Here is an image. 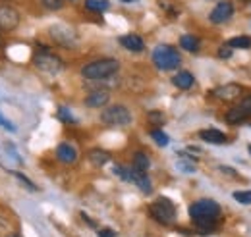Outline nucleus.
<instances>
[{
    "instance_id": "nucleus-1",
    "label": "nucleus",
    "mask_w": 251,
    "mask_h": 237,
    "mask_svg": "<svg viewBox=\"0 0 251 237\" xmlns=\"http://www.w3.org/2000/svg\"><path fill=\"white\" fill-rule=\"evenodd\" d=\"M220 216V205L213 199H201L189 207V218L191 222L203 230V234L211 232L217 226V220Z\"/></svg>"
},
{
    "instance_id": "nucleus-2",
    "label": "nucleus",
    "mask_w": 251,
    "mask_h": 237,
    "mask_svg": "<svg viewBox=\"0 0 251 237\" xmlns=\"http://www.w3.org/2000/svg\"><path fill=\"white\" fill-rule=\"evenodd\" d=\"M118 70H120V62L116 58H97L87 62L81 68V77L87 81H102L118 73Z\"/></svg>"
},
{
    "instance_id": "nucleus-3",
    "label": "nucleus",
    "mask_w": 251,
    "mask_h": 237,
    "mask_svg": "<svg viewBox=\"0 0 251 237\" xmlns=\"http://www.w3.org/2000/svg\"><path fill=\"white\" fill-rule=\"evenodd\" d=\"M153 64L157 66L160 71H172L178 70L182 64V56L180 52L170 47V45H158L157 48L153 50Z\"/></svg>"
},
{
    "instance_id": "nucleus-4",
    "label": "nucleus",
    "mask_w": 251,
    "mask_h": 237,
    "mask_svg": "<svg viewBox=\"0 0 251 237\" xmlns=\"http://www.w3.org/2000/svg\"><path fill=\"white\" fill-rule=\"evenodd\" d=\"M131 112L124 104H112L100 112V121L108 127H126L131 123Z\"/></svg>"
},
{
    "instance_id": "nucleus-5",
    "label": "nucleus",
    "mask_w": 251,
    "mask_h": 237,
    "mask_svg": "<svg viewBox=\"0 0 251 237\" xmlns=\"http://www.w3.org/2000/svg\"><path fill=\"white\" fill-rule=\"evenodd\" d=\"M149 214H151V218H153L155 222L162 224V226H170V224L176 222V207H174V203H172L170 199H166V197L157 199V201L149 207Z\"/></svg>"
},
{
    "instance_id": "nucleus-6",
    "label": "nucleus",
    "mask_w": 251,
    "mask_h": 237,
    "mask_svg": "<svg viewBox=\"0 0 251 237\" xmlns=\"http://www.w3.org/2000/svg\"><path fill=\"white\" fill-rule=\"evenodd\" d=\"M35 66L41 70V71H47V73H58L60 70L64 68V62L60 56H56L49 47H45V45H39V52L35 54Z\"/></svg>"
},
{
    "instance_id": "nucleus-7",
    "label": "nucleus",
    "mask_w": 251,
    "mask_h": 237,
    "mask_svg": "<svg viewBox=\"0 0 251 237\" xmlns=\"http://www.w3.org/2000/svg\"><path fill=\"white\" fill-rule=\"evenodd\" d=\"M50 37H52V41L56 43V45H60L62 48H75L77 47V33L75 29H72V27H66V25H52L50 29Z\"/></svg>"
},
{
    "instance_id": "nucleus-8",
    "label": "nucleus",
    "mask_w": 251,
    "mask_h": 237,
    "mask_svg": "<svg viewBox=\"0 0 251 237\" xmlns=\"http://www.w3.org/2000/svg\"><path fill=\"white\" fill-rule=\"evenodd\" d=\"M20 24H22L20 12L10 4H0V31L12 33L20 27Z\"/></svg>"
},
{
    "instance_id": "nucleus-9",
    "label": "nucleus",
    "mask_w": 251,
    "mask_h": 237,
    "mask_svg": "<svg viewBox=\"0 0 251 237\" xmlns=\"http://www.w3.org/2000/svg\"><path fill=\"white\" fill-rule=\"evenodd\" d=\"M234 16V2L232 0H220L219 4L211 10V14H209V20H211V24H226L230 18Z\"/></svg>"
},
{
    "instance_id": "nucleus-10",
    "label": "nucleus",
    "mask_w": 251,
    "mask_h": 237,
    "mask_svg": "<svg viewBox=\"0 0 251 237\" xmlns=\"http://www.w3.org/2000/svg\"><path fill=\"white\" fill-rule=\"evenodd\" d=\"M242 95H244V87L238 85V83H226V85H220V87H217V89L213 91V96L222 100V102L236 100Z\"/></svg>"
},
{
    "instance_id": "nucleus-11",
    "label": "nucleus",
    "mask_w": 251,
    "mask_h": 237,
    "mask_svg": "<svg viewBox=\"0 0 251 237\" xmlns=\"http://www.w3.org/2000/svg\"><path fill=\"white\" fill-rule=\"evenodd\" d=\"M129 181L133 185H137V189L145 195H151L153 193V183H151V178L147 176V172H139L135 168H129Z\"/></svg>"
},
{
    "instance_id": "nucleus-12",
    "label": "nucleus",
    "mask_w": 251,
    "mask_h": 237,
    "mask_svg": "<svg viewBox=\"0 0 251 237\" xmlns=\"http://www.w3.org/2000/svg\"><path fill=\"white\" fill-rule=\"evenodd\" d=\"M85 106L87 108H104L108 102H110V91L108 89H99L93 91L85 96Z\"/></svg>"
},
{
    "instance_id": "nucleus-13",
    "label": "nucleus",
    "mask_w": 251,
    "mask_h": 237,
    "mask_svg": "<svg viewBox=\"0 0 251 237\" xmlns=\"http://www.w3.org/2000/svg\"><path fill=\"white\" fill-rule=\"evenodd\" d=\"M118 43L124 47L126 50H129V52H143V50H145V41H143L139 35H135V33L122 35V37L118 39Z\"/></svg>"
},
{
    "instance_id": "nucleus-14",
    "label": "nucleus",
    "mask_w": 251,
    "mask_h": 237,
    "mask_svg": "<svg viewBox=\"0 0 251 237\" xmlns=\"http://www.w3.org/2000/svg\"><path fill=\"white\" fill-rule=\"evenodd\" d=\"M56 158L64 164H74L77 160V148L70 143H60L56 147Z\"/></svg>"
},
{
    "instance_id": "nucleus-15",
    "label": "nucleus",
    "mask_w": 251,
    "mask_h": 237,
    "mask_svg": "<svg viewBox=\"0 0 251 237\" xmlns=\"http://www.w3.org/2000/svg\"><path fill=\"white\" fill-rule=\"evenodd\" d=\"M199 139H203L205 143H211V145H224V143H228L226 133H222L219 129H201L199 131Z\"/></svg>"
},
{
    "instance_id": "nucleus-16",
    "label": "nucleus",
    "mask_w": 251,
    "mask_h": 237,
    "mask_svg": "<svg viewBox=\"0 0 251 237\" xmlns=\"http://www.w3.org/2000/svg\"><path fill=\"white\" fill-rule=\"evenodd\" d=\"M172 83H174V87H178V89L182 91H188L193 87V83H195V77H193V73L191 71H178L174 77H172Z\"/></svg>"
},
{
    "instance_id": "nucleus-17",
    "label": "nucleus",
    "mask_w": 251,
    "mask_h": 237,
    "mask_svg": "<svg viewBox=\"0 0 251 237\" xmlns=\"http://www.w3.org/2000/svg\"><path fill=\"white\" fill-rule=\"evenodd\" d=\"M180 47L186 50V52H197L201 48V41L195 37V35H182L180 37Z\"/></svg>"
},
{
    "instance_id": "nucleus-18",
    "label": "nucleus",
    "mask_w": 251,
    "mask_h": 237,
    "mask_svg": "<svg viewBox=\"0 0 251 237\" xmlns=\"http://www.w3.org/2000/svg\"><path fill=\"white\" fill-rule=\"evenodd\" d=\"M224 119H226L228 123H232V125H238V123H242V121L248 119V114H246V112L240 108V104H238V106H234V108H230V110L226 112Z\"/></svg>"
},
{
    "instance_id": "nucleus-19",
    "label": "nucleus",
    "mask_w": 251,
    "mask_h": 237,
    "mask_svg": "<svg viewBox=\"0 0 251 237\" xmlns=\"http://www.w3.org/2000/svg\"><path fill=\"white\" fill-rule=\"evenodd\" d=\"M149 166H151V160H149V156L145 154V152H135L133 154V160H131V168H135V170H139V172H147L149 170Z\"/></svg>"
},
{
    "instance_id": "nucleus-20",
    "label": "nucleus",
    "mask_w": 251,
    "mask_h": 237,
    "mask_svg": "<svg viewBox=\"0 0 251 237\" xmlns=\"http://www.w3.org/2000/svg\"><path fill=\"white\" fill-rule=\"evenodd\" d=\"M89 160L93 166H104L110 160V154L102 148H93V150H89Z\"/></svg>"
},
{
    "instance_id": "nucleus-21",
    "label": "nucleus",
    "mask_w": 251,
    "mask_h": 237,
    "mask_svg": "<svg viewBox=\"0 0 251 237\" xmlns=\"http://www.w3.org/2000/svg\"><path fill=\"white\" fill-rule=\"evenodd\" d=\"M226 47H230L232 50L234 48H251V37L248 35H240V37H234V39H230L228 43H226Z\"/></svg>"
},
{
    "instance_id": "nucleus-22",
    "label": "nucleus",
    "mask_w": 251,
    "mask_h": 237,
    "mask_svg": "<svg viewBox=\"0 0 251 237\" xmlns=\"http://www.w3.org/2000/svg\"><path fill=\"white\" fill-rule=\"evenodd\" d=\"M108 8H110V2L108 0H85V10L95 12V14L106 12Z\"/></svg>"
},
{
    "instance_id": "nucleus-23",
    "label": "nucleus",
    "mask_w": 251,
    "mask_h": 237,
    "mask_svg": "<svg viewBox=\"0 0 251 237\" xmlns=\"http://www.w3.org/2000/svg\"><path fill=\"white\" fill-rule=\"evenodd\" d=\"M151 137L158 147H168V143H170V137L162 129H151Z\"/></svg>"
},
{
    "instance_id": "nucleus-24",
    "label": "nucleus",
    "mask_w": 251,
    "mask_h": 237,
    "mask_svg": "<svg viewBox=\"0 0 251 237\" xmlns=\"http://www.w3.org/2000/svg\"><path fill=\"white\" fill-rule=\"evenodd\" d=\"M58 119H62L64 123H68V125H75L77 121H75V118L72 116V112H70V108H66V106H60L58 108Z\"/></svg>"
},
{
    "instance_id": "nucleus-25",
    "label": "nucleus",
    "mask_w": 251,
    "mask_h": 237,
    "mask_svg": "<svg viewBox=\"0 0 251 237\" xmlns=\"http://www.w3.org/2000/svg\"><path fill=\"white\" fill-rule=\"evenodd\" d=\"M41 4H43V8H47L50 12H58L64 8L66 0H41Z\"/></svg>"
},
{
    "instance_id": "nucleus-26",
    "label": "nucleus",
    "mask_w": 251,
    "mask_h": 237,
    "mask_svg": "<svg viewBox=\"0 0 251 237\" xmlns=\"http://www.w3.org/2000/svg\"><path fill=\"white\" fill-rule=\"evenodd\" d=\"M234 201H238L240 205H251V191H234Z\"/></svg>"
},
{
    "instance_id": "nucleus-27",
    "label": "nucleus",
    "mask_w": 251,
    "mask_h": 237,
    "mask_svg": "<svg viewBox=\"0 0 251 237\" xmlns=\"http://www.w3.org/2000/svg\"><path fill=\"white\" fill-rule=\"evenodd\" d=\"M114 174L120 179H124V181H129V168H126V166L116 164V166H114Z\"/></svg>"
},
{
    "instance_id": "nucleus-28",
    "label": "nucleus",
    "mask_w": 251,
    "mask_h": 237,
    "mask_svg": "<svg viewBox=\"0 0 251 237\" xmlns=\"http://www.w3.org/2000/svg\"><path fill=\"white\" fill-rule=\"evenodd\" d=\"M14 176H16V178H18V179H20V181H22V183H24V185H25V187L29 189V191H37V187H35V183H33V181H31V179H29V178H25L24 174H20V172H14Z\"/></svg>"
},
{
    "instance_id": "nucleus-29",
    "label": "nucleus",
    "mask_w": 251,
    "mask_h": 237,
    "mask_svg": "<svg viewBox=\"0 0 251 237\" xmlns=\"http://www.w3.org/2000/svg\"><path fill=\"white\" fill-rule=\"evenodd\" d=\"M0 127H2V129H6V131H10V133H16V131H18V127H16L10 119L4 118L2 114H0Z\"/></svg>"
},
{
    "instance_id": "nucleus-30",
    "label": "nucleus",
    "mask_w": 251,
    "mask_h": 237,
    "mask_svg": "<svg viewBox=\"0 0 251 237\" xmlns=\"http://www.w3.org/2000/svg\"><path fill=\"white\" fill-rule=\"evenodd\" d=\"M147 118H149V121H153V123H157V125H162V123H164V114H162V112H149Z\"/></svg>"
},
{
    "instance_id": "nucleus-31",
    "label": "nucleus",
    "mask_w": 251,
    "mask_h": 237,
    "mask_svg": "<svg viewBox=\"0 0 251 237\" xmlns=\"http://www.w3.org/2000/svg\"><path fill=\"white\" fill-rule=\"evenodd\" d=\"M240 108H242V110L248 114V118H251V95H250V96H246V98L240 102Z\"/></svg>"
},
{
    "instance_id": "nucleus-32",
    "label": "nucleus",
    "mask_w": 251,
    "mask_h": 237,
    "mask_svg": "<svg viewBox=\"0 0 251 237\" xmlns=\"http://www.w3.org/2000/svg\"><path fill=\"white\" fill-rule=\"evenodd\" d=\"M97 236L99 237H116V232H114V230H108V228H102V230L97 232Z\"/></svg>"
},
{
    "instance_id": "nucleus-33",
    "label": "nucleus",
    "mask_w": 251,
    "mask_h": 237,
    "mask_svg": "<svg viewBox=\"0 0 251 237\" xmlns=\"http://www.w3.org/2000/svg\"><path fill=\"white\" fill-rule=\"evenodd\" d=\"M219 56L220 58H230V56H232V48H230V47H226V45H224V47H220Z\"/></svg>"
},
{
    "instance_id": "nucleus-34",
    "label": "nucleus",
    "mask_w": 251,
    "mask_h": 237,
    "mask_svg": "<svg viewBox=\"0 0 251 237\" xmlns=\"http://www.w3.org/2000/svg\"><path fill=\"white\" fill-rule=\"evenodd\" d=\"M219 170L222 172V174H226V176H232V178H236V176H238V172H236L234 168H228V166H220Z\"/></svg>"
},
{
    "instance_id": "nucleus-35",
    "label": "nucleus",
    "mask_w": 251,
    "mask_h": 237,
    "mask_svg": "<svg viewBox=\"0 0 251 237\" xmlns=\"http://www.w3.org/2000/svg\"><path fill=\"white\" fill-rule=\"evenodd\" d=\"M81 218H83V220H85V222H87L89 226H95V222L91 220V218H89V216H87V214H81Z\"/></svg>"
},
{
    "instance_id": "nucleus-36",
    "label": "nucleus",
    "mask_w": 251,
    "mask_h": 237,
    "mask_svg": "<svg viewBox=\"0 0 251 237\" xmlns=\"http://www.w3.org/2000/svg\"><path fill=\"white\" fill-rule=\"evenodd\" d=\"M6 237H24V236H22L20 232H12V234H8Z\"/></svg>"
},
{
    "instance_id": "nucleus-37",
    "label": "nucleus",
    "mask_w": 251,
    "mask_h": 237,
    "mask_svg": "<svg viewBox=\"0 0 251 237\" xmlns=\"http://www.w3.org/2000/svg\"><path fill=\"white\" fill-rule=\"evenodd\" d=\"M120 2H124V4H133V2H137V0H120Z\"/></svg>"
},
{
    "instance_id": "nucleus-38",
    "label": "nucleus",
    "mask_w": 251,
    "mask_h": 237,
    "mask_svg": "<svg viewBox=\"0 0 251 237\" xmlns=\"http://www.w3.org/2000/svg\"><path fill=\"white\" fill-rule=\"evenodd\" d=\"M0 47H2V39H0Z\"/></svg>"
},
{
    "instance_id": "nucleus-39",
    "label": "nucleus",
    "mask_w": 251,
    "mask_h": 237,
    "mask_svg": "<svg viewBox=\"0 0 251 237\" xmlns=\"http://www.w3.org/2000/svg\"><path fill=\"white\" fill-rule=\"evenodd\" d=\"M248 148H250V152H251V145H250V147H248Z\"/></svg>"
},
{
    "instance_id": "nucleus-40",
    "label": "nucleus",
    "mask_w": 251,
    "mask_h": 237,
    "mask_svg": "<svg viewBox=\"0 0 251 237\" xmlns=\"http://www.w3.org/2000/svg\"><path fill=\"white\" fill-rule=\"evenodd\" d=\"M70 2H75V0H70Z\"/></svg>"
}]
</instances>
